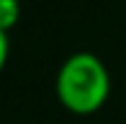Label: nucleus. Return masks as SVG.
<instances>
[{
    "label": "nucleus",
    "instance_id": "2",
    "mask_svg": "<svg viewBox=\"0 0 126 124\" xmlns=\"http://www.w3.org/2000/svg\"><path fill=\"white\" fill-rule=\"evenodd\" d=\"M21 13L18 0H0V31H8L10 26H16Z\"/></svg>",
    "mask_w": 126,
    "mask_h": 124
},
{
    "label": "nucleus",
    "instance_id": "1",
    "mask_svg": "<svg viewBox=\"0 0 126 124\" xmlns=\"http://www.w3.org/2000/svg\"><path fill=\"white\" fill-rule=\"evenodd\" d=\"M108 91H111L108 70L95 54L77 52L70 60H64V65L59 67L57 96L75 114H93V111H98L106 103Z\"/></svg>",
    "mask_w": 126,
    "mask_h": 124
},
{
    "label": "nucleus",
    "instance_id": "3",
    "mask_svg": "<svg viewBox=\"0 0 126 124\" xmlns=\"http://www.w3.org/2000/svg\"><path fill=\"white\" fill-rule=\"evenodd\" d=\"M10 52V41H8V31H0V70L5 67V60H8Z\"/></svg>",
    "mask_w": 126,
    "mask_h": 124
}]
</instances>
